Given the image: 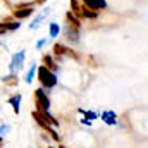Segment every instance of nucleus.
Returning a JSON list of instances; mask_svg holds the SVG:
<instances>
[{
  "mask_svg": "<svg viewBox=\"0 0 148 148\" xmlns=\"http://www.w3.org/2000/svg\"><path fill=\"white\" fill-rule=\"evenodd\" d=\"M38 79H40V83H41V86H45V88H53V86H57V74L52 73L50 69H47L45 66H41V67H38Z\"/></svg>",
  "mask_w": 148,
  "mask_h": 148,
  "instance_id": "nucleus-1",
  "label": "nucleus"
},
{
  "mask_svg": "<svg viewBox=\"0 0 148 148\" xmlns=\"http://www.w3.org/2000/svg\"><path fill=\"white\" fill-rule=\"evenodd\" d=\"M35 103H36V107H38L40 112H48L50 110V98H48V95L45 93L43 88L35 90Z\"/></svg>",
  "mask_w": 148,
  "mask_h": 148,
  "instance_id": "nucleus-2",
  "label": "nucleus"
},
{
  "mask_svg": "<svg viewBox=\"0 0 148 148\" xmlns=\"http://www.w3.org/2000/svg\"><path fill=\"white\" fill-rule=\"evenodd\" d=\"M24 59H26V52H24V50H19L17 53H14V55H12V60H10V66H9L10 73H17V71L23 67Z\"/></svg>",
  "mask_w": 148,
  "mask_h": 148,
  "instance_id": "nucleus-3",
  "label": "nucleus"
},
{
  "mask_svg": "<svg viewBox=\"0 0 148 148\" xmlns=\"http://www.w3.org/2000/svg\"><path fill=\"white\" fill-rule=\"evenodd\" d=\"M64 36L69 43H77L79 41V28H76L71 23H67L66 28H64Z\"/></svg>",
  "mask_w": 148,
  "mask_h": 148,
  "instance_id": "nucleus-4",
  "label": "nucleus"
},
{
  "mask_svg": "<svg viewBox=\"0 0 148 148\" xmlns=\"http://www.w3.org/2000/svg\"><path fill=\"white\" fill-rule=\"evenodd\" d=\"M33 12H35L33 3H28V5H24V7L16 9V10H14V17H16V19H26V17H29Z\"/></svg>",
  "mask_w": 148,
  "mask_h": 148,
  "instance_id": "nucleus-5",
  "label": "nucleus"
},
{
  "mask_svg": "<svg viewBox=\"0 0 148 148\" xmlns=\"http://www.w3.org/2000/svg\"><path fill=\"white\" fill-rule=\"evenodd\" d=\"M83 3H84L86 9H90L93 12H98V10L107 9V2L105 0H83Z\"/></svg>",
  "mask_w": 148,
  "mask_h": 148,
  "instance_id": "nucleus-6",
  "label": "nucleus"
},
{
  "mask_svg": "<svg viewBox=\"0 0 148 148\" xmlns=\"http://www.w3.org/2000/svg\"><path fill=\"white\" fill-rule=\"evenodd\" d=\"M48 14H50V9H45V10H41L36 17L33 19V23H29V29H36L38 26H40V24L45 21V17H47Z\"/></svg>",
  "mask_w": 148,
  "mask_h": 148,
  "instance_id": "nucleus-7",
  "label": "nucleus"
},
{
  "mask_svg": "<svg viewBox=\"0 0 148 148\" xmlns=\"http://www.w3.org/2000/svg\"><path fill=\"white\" fill-rule=\"evenodd\" d=\"M53 53H55V57H64V55H67V57H73V50L71 48H67V47H64V45H55L53 47Z\"/></svg>",
  "mask_w": 148,
  "mask_h": 148,
  "instance_id": "nucleus-8",
  "label": "nucleus"
},
{
  "mask_svg": "<svg viewBox=\"0 0 148 148\" xmlns=\"http://www.w3.org/2000/svg\"><path fill=\"white\" fill-rule=\"evenodd\" d=\"M102 121L109 126H114V124H117V115L114 110H105L102 114Z\"/></svg>",
  "mask_w": 148,
  "mask_h": 148,
  "instance_id": "nucleus-9",
  "label": "nucleus"
},
{
  "mask_svg": "<svg viewBox=\"0 0 148 148\" xmlns=\"http://www.w3.org/2000/svg\"><path fill=\"white\" fill-rule=\"evenodd\" d=\"M43 66H45L47 69H50L52 73H55V71L59 69V64L53 60V57H52V55H43Z\"/></svg>",
  "mask_w": 148,
  "mask_h": 148,
  "instance_id": "nucleus-10",
  "label": "nucleus"
},
{
  "mask_svg": "<svg viewBox=\"0 0 148 148\" xmlns=\"http://www.w3.org/2000/svg\"><path fill=\"white\" fill-rule=\"evenodd\" d=\"M21 98H23V97H21V93H17V95H14V97H10V98H9V103L12 105V109H14L16 114H19V109H21V107H19V105H21Z\"/></svg>",
  "mask_w": 148,
  "mask_h": 148,
  "instance_id": "nucleus-11",
  "label": "nucleus"
},
{
  "mask_svg": "<svg viewBox=\"0 0 148 148\" xmlns=\"http://www.w3.org/2000/svg\"><path fill=\"white\" fill-rule=\"evenodd\" d=\"M2 81H3V84H7V86H17V83H19V79H17L16 73H10L9 76L2 77Z\"/></svg>",
  "mask_w": 148,
  "mask_h": 148,
  "instance_id": "nucleus-12",
  "label": "nucleus"
},
{
  "mask_svg": "<svg viewBox=\"0 0 148 148\" xmlns=\"http://www.w3.org/2000/svg\"><path fill=\"white\" fill-rule=\"evenodd\" d=\"M79 14H81L83 17H86V19H97V12H93V10L86 9L84 5H81V7H79Z\"/></svg>",
  "mask_w": 148,
  "mask_h": 148,
  "instance_id": "nucleus-13",
  "label": "nucleus"
},
{
  "mask_svg": "<svg viewBox=\"0 0 148 148\" xmlns=\"http://www.w3.org/2000/svg\"><path fill=\"white\" fill-rule=\"evenodd\" d=\"M59 33H60V26H59L57 23H50V29H48L50 38H57L59 36Z\"/></svg>",
  "mask_w": 148,
  "mask_h": 148,
  "instance_id": "nucleus-14",
  "label": "nucleus"
},
{
  "mask_svg": "<svg viewBox=\"0 0 148 148\" xmlns=\"http://www.w3.org/2000/svg\"><path fill=\"white\" fill-rule=\"evenodd\" d=\"M3 28H5V31H16V29H19V28H21V23H17V21L3 23Z\"/></svg>",
  "mask_w": 148,
  "mask_h": 148,
  "instance_id": "nucleus-15",
  "label": "nucleus"
},
{
  "mask_svg": "<svg viewBox=\"0 0 148 148\" xmlns=\"http://www.w3.org/2000/svg\"><path fill=\"white\" fill-rule=\"evenodd\" d=\"M35 73H36V66H35V64H31V69L26 73V77H24V81H26L28 84H31V81L35 79Z\"/></svg>",
  "mask_w": 148,
  "mask_h": 148,
  "instance_id": "nucleus-16",
  "label": "nucleus"
},
{
  "mask_svg": "<svg viewBox=\"0 0 148 148\" xmlns=\"http://www.w3.org/2000/svg\"><path fill=\"white\" fill-rule=\"evenodd\" d=\"M79 112L84 114V119H90V121H91V119H97V114H95V112H90V110H79Z\"/></svg>",
  "mask_w": 148,
  "mask_h": 148,
  "instance_id": "nucleus-17",
  "label": "nucleus"
},
{
  "mask_svg": "<svg viewBox=\"0 0 148 148\" xmlns=\"http://www.w3.org/2000/svg\"><path fill=\"white\" fill-rule=\"evenodd\" d=\"M71 7H73L74 12H79V7H81V5H79V2H77V0H71Z\"/></svg>",
  "mask_w": 148,
  "mask_h": 148,
  "instance_id": "nucleus-18",
  "label": "nucleus"
},
{
  "mask_svg": "<svg viewBox=\"0 0 148 148\" xmlns=\"http://www.w3.org/2000/svg\"><path fill=\"white\" fill-rule=\"evenodd\" d=\"M47 43H48V41H47L45 38H41V40H40V41L36 43V48H38V50H41V48H43V47H45Z\"/></svg>",
  "mask_w": 148,
  "mask_h": 148,
  "instance_id": "nucleus-19",
  "label": "nucleus"
},
{
  "mask_svg": "<svg viewBox=\"0 0 148 148\" xmlns=\"http://www.w3.org/2000/svg\"><path fill=\"white\" fill-rule=\"evenodd\" d=\"M10 129V126H7V124H3V126H0V136H3L7 131Z\"/></svg>",
  "mask_w": 148,
  "mask_h": 148,
  "instance_id": "nucleus-20",
  "label": "nucleus"
},
{
  "mask_svg": "<svg viewBox=\"0 0 148 148\" xmlns=\"http://www.w3.org/2000/svg\"><path fill=\"white\" fill-rule=\"evenodd\" d=\"M0 147H3V140L2 138H0Z\"/></svg>",
  "mask_w": 148,
  "mask_h": 148,
  "instance_id": "nucleus-21",
  "label": "nucleus"
},
{
  "mask_svg": "<svg viewBox=\"0 0 148 148\" xmlns=\"http://www.w3.org/2000/svg\"><path fill=\"white\" fill-rule=\"evenodd\" d=\"M43 2H45V0H36V3H43Z\"/></svg>",
  "mask_w": 148,
  "mask_h": 148,
  "instance_id": "nucleus-22",
  "label": "nucleus"
},
{
  "mask_svg": "<svg viewBox=\"0 0 148 148\" xmlns=\"http://www.w3.org/2000/svg\"><path fill=\"white\" fill-rule=\"evenodd\" d=\"M59 148H64V147H59Z\"/></svg>",
  "mask_w": 148,
  "mask_h": 148,
  "instance_id": "nucleus-23",
  "label": "nucleus"
}]
</instances>
